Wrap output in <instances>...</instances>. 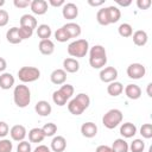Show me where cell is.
<instances>
[{
  "label": "cell",
  "instance_id": "obj_22",
  "mask_svg": "<svg viewBox=\"0 0 152 152\" xmlns=\"http://www.w3.org/2000/svg\"><path fill=\"white\" fill-rule=\"evenodd\" d=\"M38 49L40 51L42 55H45V56H49V55H52L53 51H55V44L51 39H44V40H40L39 44H38Z\"/></svg>",
  "mask_w": 152,
  "mask_h": 152
},
{
  "label": "cell",
  "instance_id": "obj_45",
  "mask_svg": "<svg viewBox=\"0 0 152 152\" xmlns=\"http://www.w3.org/2000/svg\"><path fill=\"white\" fill-rule=\"evenodd\" d=\"M65 2H64V0H49V2H48V5H51V6H53V7H63V5H64Z\"/></svg>",
  "mask_w": 152,
  "mask_h": 152
},
{
  "label": "cell",
  "instance_id": "obj_31",
  "mask_svg": "<svg viewBox=\"0 0 152 152\" xmlns=\"http://www.w3.org/2000/svg\"><path fill=\"white\" fill-rule=\"evenodd\" d=\"M118 32H119V34L121 37L128 38V37H132V34H133V27L128 23H122L118 27Z\"/></svg>",
  "mask_w": 152,
  "mask_h": 152
},
{
  "label": "cell",
  "instance_id": "obj_23",
  "mask_svg": "<svg viewBox=\"0 0 152 152\" xmlns=\"http://www.w3.org/2000/svg\"><path fill=\"white\" fill-rule=\"evenodd\" d=\"M132 38H133V43L137 46H144L148 40V36L144 30H137L135 32H133Z\"/></svg>",
  "mask_w": 152,
  "mask_h": 152
},
{
  "label": "cell",
  "instance_id": "obj_20",
  "mask_svg": "<svg viewBox=\"0 0 152 152\" xmlns=\"http://www.w3.org/2000/svg\"><path fill=\"white\" fill-rule=\"evenodd\" d=\"M106 13H107V18H108L109 25L118 23L119 19L121 18V11L116 6H108V7H106Z\"/></svg>",
  "mask_w": 152,
  "mask_h": 152
},
{
  "label": "cell",
  "instance_id": "obj_40",
  "mask_svg": "<svg viewBox=\"0 0 152 152\" xmlns=\"http://www.w3.org/2000/svg\"><path fill=\"white\" fill-rule=\"evenodd\" d=\"M8 20H10V14H8V12L0 8V27L6 26V25L8 24Z\"/></svg>",
  "mask_w": 152,
  "mask_h": 152
},
{
  "label": "cell",
  "instance_id": "obj_26",
  "mask_svg": "<svg viewBox=\"0 0 152 152\" xmlns=\"http://www.w3.org/2000/svg\"><path fill=\"white\" fill-rule=\"evenodd\" d=\"M124 91V86L121 82H118V81H114V82H110L108 83L107 86V93L110 95V96H119L121 95Z\"/></svg>",
  "mask_w": 152,
  "mask_h": 152
},
{
  "label": "cell",
  "instance_id": "obj_47",
  "mask_svg": "<svg viewBox=\"0 0 152 152\" xmlns=\"http://www.w3.org/2000/svg\"><path fill=\"white\" fill-rule=\"evenodd\" d=\"M33 152H51V150H50L46 145H38V146L33 150Z\"/></svg>",
  "mask_w": 152,
  "mask_h": 152
},
{
  "label": "cell",
  "instance_id": "obj_18",
  "mask_svg": "<svg viewBox=\"0 0 152 152\" xmlns=\"http://www.w3.org/2000/svg\"><path fill=\"white\" fill-rule=\"evenodd\" d=\"M120 134L126 139L133 138L137 134V126L132 122H124L120 126Z\"/></svg>",
  "mask_w": 152,
  "mask_h": 152
},
{
  "label": "cell",
  "instance_id": "obj_17",
  "mask_svg": "<svg viewBox=\"0 0 152 152\" xmlns=\"http://www.w3.org/2000/svg\"><path fill=\"white\" fill-rule=\"evenodd\" d=\"M63 70L65 72H70V74H75L80 70V63L76 58L72 57H68L63 61Z\"/></svg>",
  "mask_w": 152,
  "mask_h": 152
},
{
  "label": "cell",
  "instance_id": "obj_25",
  "mask_svg": "<svg viewBox=\"0 0 152 152\" xmlns=\"http://www.w3.org/2000/svg\"><path fill=\"white\" fill-rule=\"evenodd\" d=\"M6 39L11 44H20L23 42L21 38H20V36H19V30L15 26H13L10 30H7V32H6Z\"/></svg>",
  "mask_w": 152,
  "mask_h": 152
},
{
  "label": "cell",
  "instance_id": "obj_13",
  "mask_svg": "<svg viewBox=\"0 0 152 152\" xmlns=\"http://www.w3.org/2000/svg\"><path fill=\"white\" fill-rule=\"evenodd\" d=\"M125 91V95L129 99V100H138L140 96H141V88L138 86V84H133V83H129L125 87L124 89Z\"/></svg>",
  "mask_w": 152,
  "mask_h": 152
},
{
  "label": "cell",
  "instance_id": "obj_29",
  "mask_svg": "<svg viewBox=\"0 0 152 152\" xmlns=\"http://www.w3.org/2000/svg\"><path fill=\"white\" fill-rule=\"evenodd\" d=\"M52 34V30L49 25L46 24H40L38 25L37 27V36L38 38H40V40H44V39H50Z\"/></svg>",
  "mask_w": 152,
  "mask_h": 152
},
{
  "label": "cell",
  "instance_id": "obj_2",
  "mask_svg": "<svg viewBox=\"0 0 152 152\" xmlns=\"http://www.w3.org/2000/svg\"><path fill=\"white\" fill-rule=\"evenodd\" d=\"M90 104V97L86 93L77 94L68 103V110L72 115H81Z\"/></svg>",
  "mask_w": 152,
  "mask_h": 152
},
{
  "label": "cell",
  "instance_id": "obj_50",
  "mask_svg": "<svg viewBox=\"0 0 152 152\" xmlns=\"http://www.w3.org/2000/svg\"><path fill=\"white\" fill-rule=\"evenodd\" d=\"M151 87H152V83H148L147 84V95L150 97H152V93H151Z\"/></svg>",
  "mask_w": 152,
  "mask_h": 152
},
{
  "label": "cell",
  "instance_id": "obj_8",
  "mask_svg": "<svg viewBox=\"0 0 152 152\" xmlns=\"http://www.w3.org/2000/svg\"><path fill=\"white\" fill-rule=\"evenodd\" d=\"M127 76L132 80H140L146 74V68L141 63H132L127 66Z\"/></svg>",
  "mask_w": 152,
  "mask_h": 152
},
{
  "label": "cell",
  "instance_id": "obj_30",
  "mask_svg": "<svg viewBox=\"0 0 152 152\" xmlns=\"http://www.w3.org/2000/svg\"><path fill=\"white\" fill-rule=\"evenodd\" d=\"M114 152H128V142L124 139V138H118L113 141L112 146Z\"/></svg>",
  "mask_w": 152,
  "mask_h": 152
},
{
  "label": "cell",
  "instance_id": "obj_46",
  "mask_svg": "<svg viewBox=\"0 0 152 152\" xmlns=\"http://www.w3.org/2000/svg\"><path fill=\"white\" fill-rule=\"evenodd\" d=\"M88 4L93 7H100L104 4V0H88Z\"/></svg>",
  "mask_w": 152,
  "mask_h": 152
},
{
  "label": "cell",
  "instance_id": "obj_7",
  "mask_svg": "<svg viewBox=\"0 0 152 152\" xmlns=\"http://www.w3.org/2000/svg\"><path fill=\"white\" fill-rule=\"evenodd\" d=\"M40 77V70L36 66H21L18 70V78L23 83H31Z\"/></svg>",
  "mask_w": 152,
  "mask_h": 152
},
{
  "label": "cell",
  "instance_id": "obj_3",
  "mask_svg": "<svg viewBox=\"0 0 152 152\" xmlns=\"http://www.w3.org/2000/svg\"><path fill=\"white\" fill-rule=\"evenodd\" d=\"M13 101L17 107L19 108H25L30 104L31 102V90L24 83L18 84L14 87L13 90Z\"/></svg>",
  "mask_w": 152,
  "mask_h": 152
},
{
  "label": "cell",
  "instance_id": "obj_48",
  "mask_svg": "<svg viewBox=\"0 0 152 152\" xmlns=\"http://www.w3.org/2000/svg\"><path fill=\"white\" fill-rule=\"evenodd\" d=\"M6 68H7V62H6V59L2 58V57H0V72H4V71L6 70Z\"/></svg>",
  "mask_w": 152,
  "mask_h": 152
},
{
  "label": "cell",
  "instance_id": "obj_44",
  "mask_svg": "<svg viewBox=\"0 0 152 152\" xmlns=\"http://www.w3.org/2000/svg\"><path fill=\"white\" fill-rule=\"evenodd\" d=\"M95 152H114V151H113V148H112L110 146H108V145H100V146L96 147Z\"/></svg>",
  "mask_w": 152,
  "mask_h": 152
},
{
  "label": "cell",
  "instance_id": "obj_1",
  "mask_svg": "<svg viewBox=\"0 0 152 152\" xmlns=\"http://www.w3.org/2000/svg\"><path fill=\"white\" fill-rule=\"evenodd\" d=\"M89 64L93 69H102L107 64V52L102 45H94L89 49Z\"/></svg>",
  "mask_w": 152,
  "mask_h": 152
},
{
  "label": "cell",
  "instance_id": "obj_43",
  "mask_svg": "<svg viewBox=\"0 0 152 152\" xmlns=\"http://www.w3.org/2000/svg\"><path fill=\"white\" fill-rule=\"evenodd\" d=\"M151 4V0H137V6L139 10H148Z\"/></svg>",
  "mask_w": 152,
  "mask_h": 152
},
{
  "label": "cell",
  "instance_id": "obj_36",
  "mask_svg": "<svg viewBox=\"0 0 152 152\" xmlns=\"http://www.w3.org/2000/svg\"><path fill=\"white\" fill-rule=\"evenodd\" d=\"M140 134L145 139H151L152 138V125L151 124H142L140 127Z\"/></svg>",
  "mask_w": 152,
  "mask_h": 152
},
{
  "label": "cell",
  "instance_id": "obj_49",
  "mask_svg": "<svg viewBox=\"0 0 152 152\" xmlns=\"http://www.w3.org/2000/svg\"><path fill=\"white\" fill-rule=\"evenodd\" d=\"M116 4H118L119 6L127 7V6H129V5L132 4V1H131V0H128V1H121V0H116Z\"/></svg>",
  "mask_w": 152,
  "mask_h": 152
},
{
  "label": "cell",
  "instance_id": "obj_39",
  "mask_svg": "<svg viewBox=\"0 0 152 152\" xmlns=\"http://www.w3.org/2000/svg\"><path fill=\"white\" fill-rule=\"evenodd\" d=\"M17 152H32V147H31V142L23 140L18 144L17 146Z\"/></svg>",
  "mask_w": 152,
  "mask_h": 152
},
{
  "label": "cell",
  "instance_id": "obj_4",
  "mask_svg": "<svg viewBox=\"0 0 152 152\" xmlns=\"http://www.w3.org/2000/svg\"><path fill=\"white\" fill-rule=\"evenodd\" d=\"M74 95V87L71 84H68V83H64L61 86L59 89L55 90L53 94H52V101L55 104L62 107L66 103L68 100L71 99V96Z\"/></svg>",
  "mask_w": 152,
  "mask_h": 152
},
{
  "label": "cell",
  "instance_id": "obj_51",
  "mask_svg": "<svg viewBox=\"0 0 152 152\" xmlns=\"http://www.w3.org/2000/svg\"><path fill=\"white\" fill-rule=\"evenodd\" d=\"M5 5V0H0V7H2Z\"/></svg>",
  "mask_w": 152,
  "mask_h": 152
},
{
  "label": "cell",
  "instance_id": "obj_33",
  "mask_svg": "<svg viewBox=\"0 0 152 152\" xmlns=\"http://www.w3.org/2000/svg\"><path fill=\"white\" fill-rule=\"evenodd\" d=\"M128 148L131 150V152H144L145 142L142 139H134L131 145H128Z\"/></svg>",
  "mask_w": 152,
  "mask_h": 152
},
{
  "label": "cell",
  "instance_id": "obj_32",
  "mask_svg": "<svg viewBox=\"0 0 152 152\" xmlns=\"http://www.w3.org/2000/svg\"><path fill=\"white\" fill-rule=\"evenodd\" d=\"M55 38H56V40L59 42V43H65V42H68L69 39H71L70 36H69V33L65 31V28H64L63 26L59 27V28H57V31L55 32Z\"/></svg>",
  "mask_w": 152,
  "mask_h": 152
},
{
  "label": "cell",
  "instance_id": "obj_14",
  "mask_svg": "<svg viewBox=\"0 0 152 152\" xmlns=\"http://www.w3.org/2000/svg\"><path fill=\"white\" fill-rule=\"evenodd\" d=\"M34 110H36V113H37L38 115H40V116H49V115L51 114V112H52V107H51V104H50L48 101L40 100V101H38V102L36 103Z\"/></svg>",
  "mask_w": 152,
  "mask_h": 152
},
{
  "label": "cell",
  "instance_id": "obj_6",
  "mask_svg": "<svg viewBox=\"0 0 152 152\" xmlns=\"http://www.w3.org/2000/svg\"><path fill=\"white\" fill-rule=\"evenodd\" d=\"M122 119H124V114L120 109H116V108H113V109H109L103 116H102V124L106 128L108 129H113L115 127H118L121 122H122Z\"/></svg>",
  "mask_w": 152,
  "mask_h": 152
},
{
  "label": "cell",
  "instance_id": "obj_21",
  "mask_svg": "<svg viewBox=\"0 0 152 152\" xmlns=\"http://www.w3.org/2000/svg\"><path fill=\"white\" fill-rule=\"evenodd\" d=\"M14 76L11 72H2L0 75V88L4 90H8L14 86Z\"/></svg>",
  "mask_w": 152,
  "mask_h": 152
},
{
  "label": "cell",
  "instance_id": "obj_27",
  "mask_svg": "<svg viewBox=\"0 0 152 152\" xmlns=\"http://www.w3.org/2000/svg\"><path fill=\"white\" fill-rule=\"evenodd\" d=\"M44 139H45V135H44L42 128L34 127V128L28 131V140H30V142L38 144V142H42Z\"/></svg>",
  "mask_w": 152,
  "mask_h": 152
},
{
  "label": "cell",
  "instance_id": "obj_28",
  "mask_svg": "<svg viewBox=\"0 0 152 152\" xmlns=\"http://www.w3.org/2000/svg\"><path fill=\"white\" fill-rule=\"evenodd\" d=\"M20 26L28 28H37V19L31 14H23L20 18Z\"/></svg>",
  "mask_w": 152,
  "mask_h": 152
},
{
  "label": "cell",
  "instance_id": "obj_34",
  "mask_svg": "<svg viewBox=\"0 0 152 152\" xmlns=\"http://www.w3.org/2000/svg\"><path fill=\"white\" fill-rule=\"evenodd\" d=\"M42 131H43L45 138L46 137H53L56 134V132H57V126L53 122H48L42 127Z\"/></svg>",
  "mask_w": 152,
  "mask_h": 152
},
{
  "label": "cell",
  "instance_id": "obj_19",
  "mask_svg": "<svg viewBox=\"0 0 152 152\" xmlns=\"http://www.w3.org/2000/svg\"><path fill=\"white\" fill-rule=\"evenodd\" d=\"M50 80L53 84L62 86L66 81V72L63 69H55L50 75Z\"/></svg>",
  "mask_w": 152,
  "mask_h": 152
},
{
  "label": "cell",
  "instance_id": "obj_24",
  "mask_svg": "<svg viewBox=\"0 0 152 152\" xmlns=\"http://www.w3.org/2000/svg\"><path fill=\"white\" fill-rule=\"evenodd\" d=\"M63 27L65 28V31L69 33L70 38H77L80 37V34L82 33V30H81V26L74 21H69L66 24L63 25Z\"/></svg>",
  "mask_w": 152,
  "mask_h": 152
},
{
  "label": "cell",
  "instance_id": "obj_16",
  "mask_svg": "<svg viewBox=\"0 0 152 152\" xmlns=\"http://www.w3.org/2000/svg\"><path fill=\"white\" fill-rule=\"evenodd\" d=\"M51 151L53 152H64V150L66 148V140L64 137L62 135H56L52 138L51 140V146H50Z\"/></svg>",
  "mask_w": 152,
  "mask_h": 152
},
{
  "label": "cell",
  "instance_id": "obj_9",
  "mask_svg": "<svg viewBox=\"0 0 152 152\" xmlns=\"http://www.w3.org/2000/svg\"><path fill=\"white\" fill-rule=\"evenodd\" d=\"M100 80L104 83H110L116 81L118 78V70L114 66H104L100 71Z\"/></svg>",
  "mask_w": 152,
  "mask_h": 152
},
{
  "label": "cell",
  "instance_id": "obj_41",
  "mask_svg": "<svg viewBox=\"0 0 152 152\" xmlns=\"http://www.w3.org/2000/svg\"><path fill=\"white\" fill-rule=\"evenodd\" d=\"M10 133V126L5 121H0V138H5Z\"/></svg>",
  "mask_w": 152,
  "mask_h": 152
},
{
  "label": "cell",
  "instance_id": "obj_37",
  "mask_svg": "<svg viewBox=\"0 0 152 152\" xmlns=\"http://www.w3.org/2000/svg\"><path fill=\"white\" fill-rule=\"evenodd\" d=\"M13 142L10 139H1L0 140V152H12Z\"/></svg>",
  "mask_w": 152,
  "mask_h": 152
},
{
  "label": "cell",
  "instance_id": "obj_11",
  "mask_svg": "<svg viewBox=\"0 0 152 152\" xmlns=\"http://www.w3.org/2000/svg\"><path fill=\"white\" fill-rule=\"evenodd\" d=\"M10 135H11L12 140L20 142V141H23L25 139V137L27 135V132H26L25 126H23V125H14L10 129Z\"/></svg>",
  "mask_w": 152,
  "mask_h": 152
},
{
  "label": "cell",
  "instance_id": "obj_42",
  "mask_svg": "<svg viewBox=\"0 0 152 152\" xmlns=\"http://www.w3.org/2000/svg\"><path fill=\"white\" fill-rule=\"evenodd\" d=\"M13 5L17 8H26V7H28L31 5V1L30 0H14Z\"/></svg>",
  "mask_w": 152,
  "mask_h": 152
},
{
  "label": "cell",
  "instance_id": "obj_35",
  "mask_svg": "<svg viewBox=\"0 0 152 152\" xmlns=\"http://www.w3.org/2000/svg\"><path fill=\"white\" fill-rule=\"evenodd\" d=\"M96 20H97V23H99L100 25H102V26L109 25L108 18H107V13H106V7L100 8V10L97 11V13H96Z\"/></svg>",
  "mask_w": 152,
  "mask_h": 152
},
{
  "label": "cell",
  "instance_id": "obj_15",
  "mask_svg": "<svg viewBox=\"0 0 152 152\" xmlns=\"http://www.w3.org/2000/svg\"><path fill=\"white\" fill-rule=\"evenodd\" d=\"M81 133L84 138H94L97 134V126L91 121L84 122L81 126Z\"/></svg>",
  "mask_w": 152,
  "mask_h": 152
},
{
  "label": "cell",
  "instance_id": "obj_5",
  "mask_svg": "<svg viewBox=\"0 0 152 152\" xmlns=\"http://www.w3.org/2000/svg\"><path fill=\"white\" fill-rule=\"evenodd\" d=\"M66 51L72 58H82L89 51V43L87 39H76L68 45Z\"/></svg>",
  "mask_w": 152,
  "mask_h": 152
},
{
  "label": "cell",
  "instance_id": "obj_38",
  "mask_svg": "<svg viewBox=\"0 0 152 152\" xmlns=\"http://www.w3.org/2000/svg\"><path fill=\"white\" fill-rule=\"evenodd\" d=\"M18 30H19V36H20L21 40H25V39L31 38V37H32V34H33V31H34V30H32V28L23 27V26H19V27H18Z\"/></svg>",
  "mask_w": 152,
  "mask_h": 152
},
{
  "label": "cell",
  "instance_id": "obj_10",
  "mask_svg": "<svg viewBox=\"0 0 152 152\" xmlns=\"http://www.w3.org/2000/svg\"><path fill=\"white\" fill-rule=\"evenodd\" d=\"M62 15L64 19L72 20L78 15V7L74 2H65L62 7Z\"/></svg>",
  "mask_w": 152,
  "mask_h": 152
},
{
  "label": "cell",
  "instance_id": "obj_12",
  "mask_svg": "<svg viewBox=\"0 0 152 152\" xmlns=\"http://www.w3.org/2000/svg\"><path fill=\"white\" fill-rule=\"evenodd\" d=\"M30 8H31L33 14L43 15L48 12L49 5H48V1H45V0H32L31 5H30Z\"/></svg>",
  "mask_w": 152,
  "mask_h": 152
}]
</instances>
